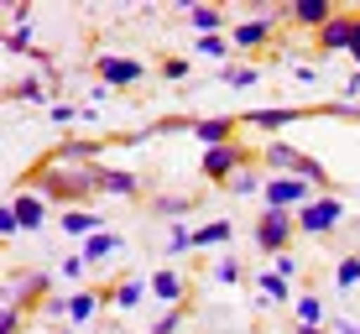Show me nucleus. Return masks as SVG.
<instances>
[{
    "instance_id": "1",
    "label": "nucleus",
    "mask_w": 360,
    "mask_h": 334,
    "mask_svg": "<svg viewBox=\"0 0 360 334\" xmlns=\"http://www.w3.org/2000/svg\"><path fill=\"white\" fill-rule=\"evenodd\" d=\"M32 193H42L47 204L79 209L84 199H94V193H99V162H94V167H79V162L42 157V162L32 167Z\"/></svg>"
},
{
    "instance_id": "2",
    "label": "nucleus",
    "mask_w": 360,
    "mask_h": 334,
    "mask_svg": "<svg viewBox=\"0 0 360 334\" xmlns=\"http://www.w3.org/2000/svg\"><path fill=\"white\" fill-rule=\"evenodd\" d=\"M262 167L271 172V178H303V183H314V188H329L324 162H319V157H308V152H297V146H288V141H266Z\"/></svg>"
},
{
    "instance_id": "3",
    "label": "nucleus",
    "mask_w": 360,
    "mask_h": 334,
    "mask_svg": "<svg viewBox=\"0 0 360 334\" xmlns=\"http://www.w3.org/2000/svg\"><path fill=\"white\" fill-rule=\"evenodd\" d=\"M292 230H297V214L292 209H266V214H256V245H262V256H282L288 251V240H292Z\"/></svg>"
},
{
    "instance_id": "4",
    "label": "nucleus",
    "mask_w": 360,
    "mask_h": 334,
    "mask_svg": "<svg viewBox=\"0 0 360 334\" xmlns=\"http://www.w3.org/2000/svg\"><path fill=\"white\" fill-rule=\"evenodd\" d=\"M345 225V204L334 199V193H319V199H308L303 209H297V230L303 235H329Z\"/></svg>"
},
{
    "instance_id": "5",
    "label": "nucleus",
    "mask_w": 360,
    "mask_h": 334,
    "mask_svg": "<svg viewBox=\"0 0 360 334\" xmlns=\"http://www.w3.org/2000/svg\"><path fill=\"white\" fill-rule=\"evenodd\" d=\"M240 167H251V152H245L240 141H230V146H209L204 162H198V172H204L209 183H230Z\"/></svg>"
},
{
    "instance_id": "6",
    "label": "nucleus",
    "mask_w": 360,
    "mask_h": 334,
    "mask_svg": "<svg viewBox=\"0 0 360 334\" xmlns=\"http://www.w3.org/2000/svg\"><path fill=\"white\" fill-rule=\"evenodd\" d=\"M47 298H53V277H47V271H21V277L6 282V298H0V303L37 308V303H47Z\"/></svg>"
},
{
    "instance_id": "7",
    "label": "nucleus",
    "mask_w": 360,
    "mask_h": 334,
    "mask_svg": "<svg viewBox=\"0 0 360 334\" xmlns=\"http://www.w3.org/2000/svg\"><path fill=\"white\" fill-rule=\"evenodd\" d=\"M266 209H303L308 199H314V183H303V178H266Z\"/></svg>"
},
{
    "instance_id": "8",
    "label": "nucleus",
    "mask_w": 360,
    "mask_h": 334,
    "mask_svg": "<svg viewBox=\"0 0 360 334\" xmlns=\"http://www.w3.org/2000/svg\"><path fill=\"white\" fill-rule=\"evenodd\" d=\"M94 68H99V84H105V89H126V84L146 79V68L136 63V58H115V53H99Z\"/></svg>"
},
{
    "instance_id": "9",
    "label": "nucleus",
    "mask_w": 360,
    "mask_h": 334,
    "mask_svg": "<svg viewBox=\"0 0 360 334\" xmlns=\"http://www.w3.org/2000/svg\"><path fill=\"white\" fill-rule=\"evenodd\" d=\"M314 42H319V53H350V42H355V11H334V21L314 32Z\"/></svg>"
},
{
    "instance_id": "10",
    "label": "nucleus",
    "mask_w": 360,
    "mask_h": 334,
    "mask_svg": "<svg viewBox=\"0 0 360 334\" xmlns=\"http://www.w3.org/2000/svg\"><path fill=\"white\" fill-rule=\"evenodd\" d=\"M99 193H110V199H136V193H141V178H136L131 167H105L99 162Z\"/></svg>"
},
{
    "instance_id": "11",
    "label": "nucleus",
    "mask_w": 360,
    "mask_h": 334,
    "mask_svg": "<svg viewBox=\"0 0 360 334\" xmlns=\"http://www.w3.org/2000/svg\"><path fill=\"white\" fill-rule=\"evenodd\" d=\"M282 16L297 21V27H314L319 32V27H329V21H334V0H292Z\"/></svg>"
},
{
    "instance_id": "12",
    "label": "nucleus",
    "mask_w": 360,
    "mask_h": 334,
    "mask_svg": "<svg viewBox=\"0 0 360 334\" xmlns=\"http://www.w3.org/2000/svg\"><path fill=\"white\" fill-rule=\"evenodd\" d=\"M99 146H105V141H89V136H63V141H58L47 157H58V162H79V167H94Z\"/></svg>"
},
{
    "instance_id": "13",
    "label": "nucleus",
    "mask_w": 360,
    "mask_h": 334,
    "mask_svg": "<svg viewBox=\"0 0 360 334\" xmlns=\"http://www.w3.org/2000/svg\"><path fill=\"white\" fill-rule=\"evenodd\" d=\"M235 126H240V120L209 115V120H193V136L204 141V152H209V146H230V141H235Z\"/></svg>"
},
{
    "instance_id": "14",
    "label": "nucleus",
    "mask_w": 360,
    "mask_h": 334,
    "mask_svg": "<svg viewBox=\"0 0 360 334\" xmlns=\"http://www.w3.org/2000/svg\"><path fill=\"white\" fill-rule=\"evenodd\" d=\"M277 21H288V16H256V21H240V27L230 32V42H235V47H262V42H271Z\"/></svg>"
},
{
    "instance_id": "15",
    "label": "nucleus",
    "mask_w": 360,
    "mask_h": 334,
    "mask_svg": "<svg viewBox=\"0 0 360 334\" xmlns=\"http://www.w3.org/2000/svg\"><path fill=\"white\" fill-rule=\"evenodd\" d=\"M245 126H262V131H282V126H292V120H303V110H292V105H271V110H245Z\"/></svg>"
},
{
    "instance_id": "16",
    "label": "nucleus",
    "mask_w": 360,
    "mask_h": 334,
    "mask_svg": "<svg viewBox=\"0 0 360 334\" xmlns=\"http://www.w3.org/2000/svg\"><path fill=\"white\" fill-rule=\"evenodd\" d=\"M11 209H16L21 230H42V219H47V199H42V193H16Z\"/></svg>"
},
{
    "instance_id": "17",
    "label": "nucleus",
    "mask_w": 360,
    "mask_h": 334,
    "mask_svg": "<svg viewBox=\"0 0 360 334\" xmlns=\"http://www.w3.org/2000/svg\"><path fill=\"white\" fill-rule=\"evenodd\" d=\"M266 178H271V172H262V167H240V172H235V178L225 183V188H230V199H251V193H266Z\"/></svg>"
},
{
    "instance_id": "18",
    "label": "nucleus",
    "mask_w": 360,
    "mask_h": 334,
    "mask_svg": "<svg viewBox=\"0 0 360 334\" xmlns=\"http://www.w3.org/2000/svg\"><path fill=\"white\" fill-rule=\"evenodd\" d=\"M120 245H126V240H120L115 230H99V235H89V240H84V251H79V256H84L89 266H99V262H110Z\"/></svg>"
},
{
    "instance_id": "19",
    "label": "nucleus",
    "mask_w": 360,
    "mask_h": 334,
    "mask_svg": "<svg viewBox=\"0 0 360 334\" xmlns=\"http://www.w3.org/2000/svg\"><path fill=\"white\" fill-rule=\"evenodd\" d=\"M235 240V225L230 219H209V225L193 230V251H214V245H230Z\"/></svg>"
},
{
    "instance_id": "20",
    "label": "nucleus",
    "mask_w": 360,
    "mask_h": 334,
    "mask_svg": "<svg viewBox=\"0 0 360 334\" xmlns=\"http://www.w3.org/2000/svg\"><path fill=\"white\" fill-rule=\"evenodd\" d=\"M99 298H110V293H94V288H79L68 298V324H89V319L99 314Z\"/></svg>"
},
{
    "instance_id": "21",
    "label": "nucleus",
    "mask_w": 360,
    "mask_h": 334,
    "mask_svg": "<svg viewBox=\"0 0 360 334\" xmlns=\"http://www.w3.org/2000/svg\"><path fill=\"white\" fill-rule=\"evenodd\" d=\"M99 230H105V219L89 214V209H68L63 214V235H73V240H89V235H99Z\"/></svg>"
},
{
    "instance_id": "22",
    "label": "nucleus",
    "mask_w": 360,
    "mask_h": 334,
    "mask_svg": "<svg viewBox=\"0 0 360 334\" xmlns=\"http://www.w3.org/2000/svg\"><path fill=\"white\" fill-rule=\"evenodd\" d=\"M188 27H193L198 37H219V27H225V11H219V6H193V11H188Z\"/></svg>"
},
{
    "instance_id": "23",
    "label": "nucleus",
    "mask_w": 360,
    "mask_h": 334,
    "mask_svg": "<svg viewBox=\"0 0 360 334\" xmlns=\"http://www.w3.org/2000/svg\"><path fill=\"white\" fill-rule=\"evenodd\" d=\"M152 298H162V303H183V277H178L172 266L152 271Z\"/></svg>"
},
{
    "instance_id": "24",
    "label": "nucleus",
    "mask_w": 360,
    "mask_h": 334,
    "mask_svg": "<svg viewBox=\"0 0 360 334\" xmlns=\"http://www.w3.org/2000/svg\"><path fill=\"white\" fill-rule=\"evenodd\" d=\"M146 293H152V282H141V277H126L115 293H110V303H115V308H141V298H146Z\"/></svg>"
},
{
    "instance_id": "25",
    "label": "nucleus",
    "mask_w": 360,
    "mask_h": 334,
    "mask_svg": "<svg viewBox=\"0 0 360 334\" xmlns=\"http://www.w3.org/2000/svg\"><path fill=\"white\" fill-rule=\"evenodd\" d=\"M256 288H262V303H288L292 293H288V277H277V271H262L256 277Z\"/></svg>"
},
{
    "instance_id": "26",
    "label": "nucleus",
    "mask_w": 360,
    "mask_h": 334,
    "mask_svg": "<svg viewBox=\"0 0 360 334\" xmlns=\"http://www.w3.org/2000/svg\"><path fill=\"white\" fill-rule=\"evenodd\" d=\"M297 324H314V329H324V298H297Z\"/></svg>"
},
{
    "instance_id": "27",
    "label": "nucleus",
    "mask_w": 360,
    "mask_h": 334,
    "mask_svg": "<svg viewBox=\"0 0 360 334\" xmlns=\"http://www.w3.org/2000/svg\"><path fill=\"white\" fill-rule=\"evenodd\" d=\"M334 288H360V256H340V266H334Z\"/></svg>"
},
{
    "instance_id": "28",
    "label": "nucleus",
    "mask_w": 360,
    "mask_h": 334,
    "mask_svg": "<svg viewBox=\"0 0 360 334\" xmlns=\"http://www.w3.org/2000/svg\"><path fill=\"white\" fill-rule=\"evenodd\" d=\"M11 100H32V105H42V100H47V84H42V79H21V84H11Z\"/></svg>"
},
{
    "instance_id": "29",
    "label": "nucleus",
    "mask_w": 360,
    "mask_h": 334,
    "mask_svg": "<svg viewBox=\"0 0 360 334\" xmlns=\"http://www.w3.org/2000/svg\"><path fill=\"white\" fill-rule=\"evenodd\" d=\"M188 245H193V230H188V225H172V230H167V256H183Z\"/></svg>"
},
{
    "instance_id": "30",
    "label": "nucleus",
    "mask_w": 360,
    "mask_h": 334,
    "mask_svg": "<svg viewBox=\"0 0 360 334\" xmlns=\"http://www.w3.org/2000/svg\"><path fill=\"white\" fill-rule=\"evenodd\" d=\"M214 277H219V282H230V288H235V282L245 277V266L235 262V256H219V262H214Z\"/></svg>"
},
{
    "instance_id": "31",
    "label": "nucleus",
    "mask_w": 360,
    "mask_h": 334,
    "mask_svg": "<svg viewBox=\"0 0 360 334\" xmlns=\"http://www.w3.org/2000/svg\"><path fill=\"white\" fill-rule=\"evenodd\" d=\"M198 53H204V58H230L235 42H225V37H198Z\"/></svg>"
},
{
    "instance_id": "32",
    "label": "nucleus",
    "mask_w": 360,
    "mask_h": 334,
    "mask_svg": "<svg viewBox=\"0 0 360 334\" xmlns=\"http://www.w3.org/2000/svg\"><path fill=\"white\" fill-rule=\"evenodd\" d=\"M157 209H162V214L172 219V225H183V214L193 209V199H157Z\"/></svg>"
},
{
    "instance_id": "33",
    "label": "nucleus",
    "mask_w": 360,
    "mask_h": 334,
    "mask_svg": "<svg viewBox=\"0 0 360 334\" xmlns=\"http://www.w3.org/2000/svg\"><path fill=\"white\" fill-rule=\"evenodd\" d=\"M6 47H11V53H37V47H32V27H11Z\"/></svg>"
},
{
    "instance_id": "34",
    "label": "nucleus",
    "mask_w": 360,
    "mask_h": 334,
    "mask_svg": "<svg viewBox=\"0 0 360 334\" xmlns=\"http://www.w3.org/2000/svg\"><path fill=\"white\" fill-rule=\"evenodd\" d=\"M47 115H53L58 126H73V120H79V110H73L68 100H53V105H47Z\"/></svg>"
},
{
    "instance_id": "35",
    "label": "nucleus",
    "mask_w": 360,
    "mask_h": 334,
    "mask_svg": "<svg viewBox=\"0 0 360 334\" xmlns=\"http://www.w3.org/2000/svg\"><path fill=\"white\" fill-rule=\"evenodd\" d=\"M178 324H183V308H167V314L152 324V334H178Z\"/></svg>"
},
{
    "instance_id": "36",
    "label": "nucleus",
    "mask_w": 360,
    "mask_h": 334,
    "mask_svg": "<svg viewBox=\"0 0 360 334\" xmlns=\"http://www.w3.org/2000/svg\"><path fill=\"white\" fill-rule=\"evenodd\" d=\"M21 329V314H16V303H0V334H16Z\"/></svg>"
},
{
    "instance_id": "37",
    "label": "nucleus",
    "mask_w": 360,
    "mask_h": 334,
    "mask_svg": "<svg viewBox=\"0 0 360 334\" xmlns=\"http://www.w3.org/2000/svg\"><path fill=\"white\" fill-rule=\"evenodd\" d=\"M225 84H235V89H245V84H256V68H225Z\"/></svg>"
},
{
    "instance_id": "38",
    "label": "nucleus",
    "mask_w": 360,
    "mask_h": 334,
    "mask_svg": "<svg viewBox=\"0 0 360 334\" xmlns=\"http://www.w3.org/2000/svg\"><path fill=\"white\" fill-rule=\"evenodd\" d=\"M16 230H21V219H16V209L6 204V209H0V235H16Z\"/></svg>"
},
{
    "instance_id": "39",
    "label": "nucleus",
    "mask_w": 360,
    "mask_h": 334,
    "mask_svg": "<svg viewBox=\"0 0 360 334\" xmlns=\"http://www.w3.org/2000/svg\"><path fill=\"white\" fill-rule=\"evenodd\" d=\"M162 79H188V63H183V58H167V63H162Z\"/></svg>"
},
{
    "instance_id": "40",
    "label": "nucleus",
    "mask_w": 360,
    "mask_h": 334,
    "mask_svg": "<svg viewBox=\"0 0 360 334\" xmlns=\"http://www.w3.org/2000/svg\"><path fill=\"white\" fill-rule=\"evenodd\" d=\"M84 266H89L84 256H68V262H63V277H68V282H79V277H84Z\"/></svg>"
},
{
    "instance_id": "41",
    "label": "nucleus",
    "mask_w": 360,
    "mask_h": 334,
    "mask_svg": "<svg viewBox=\"0 0 360 334\" xmlns=\"http://www.w3.org/2000/svg\"><path fill=\"white\" fill-rule=\"evenodd\" d=\"M42 314H47V319H68V298H47Z\"/></svg>"
},
{
    "instance_id": "42",
    "label": "nucleus",
    "mask_w": 360,
    "mask_h": 334,
    "mask_svg": "<svg viewBox=\"0 0 360 334\" xmlns=\"http://www.w3.org/2000/svg\"><path fill=\"white\" fill-rule=\"evenodd\" d=\"M271 262H277V277H292V271H297V262H292L288 251H282V256H271Z\"/></svg>"
},
{
    "instance_id": "43",
    "label": "nucleus",
    "mask_w": 360,
    "mask_h": 334,
    "mask_svg": "<svg viewBox=\"0 0 360 334\" xmlns=\"http://www.w3.org/2000/svg\"><path fill=\"white\" fill-rule=\"evenodd\" d=\"M334 334H360V324L355 319H334Z\"/></svg>"
},
{
    "instance_id": "44",
    "label": "nucleus",
    "mask_w": 360,
    "mask_h": 334,
    "mask_svg": "<svg viewBox=\"0 0 360 334\" xmlns=\"http://www.w3.org/2000/svg\"><path fill=\"white\" fill-rule=\"evenodd\" d=\"M350 53H355V63H360V16H355V42H350Z\"/></svg>"
},
{
    "instance_id": "45",
    "label": "nucleus",
    "mask_w": 360,
    "mask_h": 334,
    "mask_svg": "<svg viewBox=\"0 0 360 334\" xmlns=\"http://www.w3.org/2000/svg\"><path fill=\"white\" fill-rule=\"evenodd\" d=\"M297 334H334V329H314V324H297Z\"/></svg>"
},
{
    "instance_id": "46",
    "label": "nucleus",
    "mask_w": 360,
    "mask_h": 334,
    "mask_svg": "<svg viewBox=\"0 0 360 334\" xmlns=\"http://www.w3.org/2000/svg\"><path fill=\"white\" fill-rule=\"evenodd\" d=\"M350 94H355V100H360V73H355V79H350Z\"/></svg>"
},
{
    "instance_id": "47",
    "label": "nucleus",
    "mask_w": 360,
    "mask_h": 334,
    "mask_svg": "<svg viewBox=\"0 0 360 334\" xmlns=\"http://www.w3.org/2000/svg\"><path fill=\"white\" fill-rule=\"evenodd\" d=\"M63 334H73V329H63Z\"/></svg>"
}]
</instances>
